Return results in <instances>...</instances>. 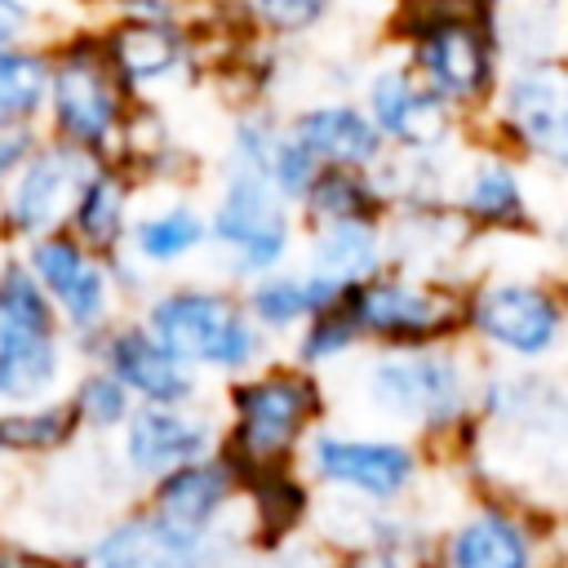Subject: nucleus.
<instances>
[{
    "label": "nucleus",
    "instance_id": "nucleus-1",
    "mask_svg": "<svg viewBox=\"0 0 568 568\" xmlns=\"http://www.w3.org/2000/svg\"><path fill=\"white\" fill-rule=\"evenodd\" d=\"M133 102L138 98L120 84L98 44L93 18H75L58 36H49V93L40 115V129L49 138L80 146L93 160H111L120 151Z\"/></svg>",
    "mask_w": 568,
    "mask_h": 568
},
{
    "label": "nucleus",
    "instance_id": "nucleus-2",
    "mask_svg": "<svg viewBox=\"0 0 568 568\" xmlns=\"http://www.w3.org/2000/svg\"><path fill=\"white\" fill-rule=\"evenodd\" d=\"M475 124H484V138L515 160L568 173V53L506 62L497 93Z\"/></svg>",
    "mask_w": 568,
    "mask_h": 568
},
{
    "label": "nucleus",
    "instance_id": "nucleus-3",
    "mask_svg": "<svg viewBox=\"0 0 568 568\" xmlns=\"http://www.w3.org/2000/svg\"><path fill=\"white\" fill-rule=\"evenodd\" d=\"M98 44L133 98L155 102L160 93L209 80V44L200 22L178 18H93Z\"/></svg>",
    "mask_w": 568,
    "mask_h": 568
},
{
    "label": "nucleus",
    "instance_id": "nucleus-4",
    "mask_svg": "<svg viewBox=\"0 0 568 568\" xmlns=\"http://www.w3.org/2000/svg\"><path fill=\"white\" fill-rule=\"evenodd\" d=\"M355 98L364 102V111L373 115L377 133L386 138L390 151H404V155H426V151H448L457 146V138L466 133V115L453 111L430 84H422L413 75V67L399 58V53H377L359 84H355Z\"/></svg>",
    "mask_w": 568,
    "mask_h": 568
},
{
    "label": "nucleus",
    "instance_id": "nucleus-5",
    "mask_svg": "<svg viewBox=\"0 0 568 568\" xmlns=\"http://www.w3.org/2000/svg\"><path fill=\"white\" fill-rule=\"evenodd\" d=\"M235 430L226 444V466L235 475H266L280 470L293 439L320 408V390L302 373H271L262 382H244L231 395Z\"/></svg>",
    "mask_w": 568,
    "mask_h": 568
},
{
    "label": "nucleus",
    "instance_id": "nucleus-6",
    "mask_svg": "<svg viewBox=\"0 0 568 568\" xmlns=\"http://www.w3.org/2000/svg\"><path fill=\"white\" fill-rule=\"evenodd\" d=\"M93 164L98 160L89 151L40 133V142L27 151V160L0 186V226H4V235L31 244L36 235L62 231L84 178L93 173Z\"/></svg>",
    "mask_w": 568,
    "mask_h": 568
},
{
    "label": "nucleus",
    "instance_id": "nucleus-7",
    "mask_svg": "<svg viewBox=\"0 0 568 568\" xmlns=\"http://www.w3.org/2000/svg\"><path fill=\"white\" fill-rule=\"evenodd\" d=\"M209 235L240 271H271L284 262L293 240V200H284L262 173L226 164L209 213Z\"/></svg>",
    "mask_w": 568,
    "mask_h": 568
},
{
    "label": "nucleus",
    "instance_id": "nucleus-8",
    "mask_svg": "<svg viewBox=\"0 0 568 568\" xmlns=\"http://www.w3.org/2000/svg\"><path fill=\"white\" fill-rule=\"evenodd\" d=\"M151 333L182 364L204 359V364L240 368L257 351V337H253L248 320L240 315V306L209 288H178V293L160 297L151 311Z\"/></svg>",
    "mask_w": 568,
    "mask_h": 568
},
{
    "label": "nucleus",
    "instance_id": "nucleus-9",
    "mask_svg": "<svg viewBox=\"0 0 568 568\" xmlns=\"http://www.w3.org/2000/svg\"><path fill=\"white\" fill-rule=\"evenodd\" d=\"M342 306L351 311L359 333H377L386 342H430L453 328V297L426 284L364 275L342 288Z\"/></svg>",
    "mask_w": 568,
    "mask_h": 568
},
{
    "label": "nucleus",
    "instance_id": "nucleus-10",
    "mask_svg": "<svg viewBox=\"0 0 568 568\" xmlns=\"http://www.w3.org/2000/svg\"><path fill=\"white\" fill-rule=\"evenodd\" d=\"M288 133L302 142V151L315 164H337V169H377L390 146L377 133L373 115L355 93H320L306 98L284 115Z\"/></svg>",
    "mask_w": 568,
    "mask_h": 568
},
{
    "label": "nucleus",
    "instance_id": "nucleus-11",
    "mask_svg": "<svg viewBox=\"0 0 568 568\" xmlns=\"http://www.w3.org/2000/svg\"><path fill=\"white\" fill-rule=\"evenodd\" d=\"M368 395L399 417L444 426L462 413V373L444 355H399L368 373Z\"/></svg>",
    "mask_w": 568,
    "mask_h": 568
},
{
    "label": "nucleus",
    "instance_id": "nucleus-12",
    "mask_svg": "<svg viewBox=\"0 0 568 568\" xmlns=\"http://www.w3.org/2000/svg\"><path fill=\"white\" fill-rule=\"evenodd\" d=\"M27 266L40 280V288L71 315V324L89 328V324L102 320V311H106V271H102V257L93 248H84L67 226L62 231H49V235H36L31 240V253H27Z\"/></svg>",
    "mask_w": 568,
    "mask_h": 568
},
{
    "label": "nucleus",
    "instance_id": "nucleus-13",
    "mask_svg": "<svg viewBox=\"0 0 568 568\" xmlns=\"http://www.w3.org/2000/svg\"><path fill=\"white\" fill-rule=\"evenodd\" d=\"M470 324L484 337H493L497 346L515 351V355H541V351L555 346L564 315H559V302L546 288L506 280V284H488L475 297Z\"/></svg>",
    "mask_w": 568,
    "mask_h": 568
},
{
    "label": "nucleus",
    "instance_id": "nucleus-14",
    "mask_svg": "<svg viewBox=\"0 0 568 568\" xmlns=\"http://www.w3.org/2000/svg\"><path fill=\"white\" fill-rule=\"evenodd\" d=\"M209 564H213L209 528H182L155 510L124 519L93 550V568H209Z\"/></svg>",
    "mask_w": 568,
    "mask_h": 568
},
{
    "label": "nucleus",
    "instance_id": "nucleus-15",
    "mask_svg": "<svg viewBox=\"0 0 568 568\" xmlns=\"http://www.w3.org/2000/svg\"><path fill=\"white\" fill-rule=\"evenodd\" d=\"M488 142V138H484ZM457 213L479 231H528V186L510 151L488 142L462 164L457 178Z\"/></svg>",
    "mask_w": 568,
    "mask_h": 568
},
{
    "label": "nucleus",
    "instance_id": "nucleus-16",
    "mask_svg": "<svg viewBox=\"0 0 568 568\" xmlns=\"http://www.w3.org/2000/svg\"><path fill=\"white\" fill-rule=\"evenodd\" d=\"M133 191H138V178L115 164V160H98L93 173L84 178L75 204H71V217H67V231L93 248L98 257H115L120 244L129 240V226H133Z\"/></svg>",
    "mask_w": 568,
    "mask_h": 568
},
{
    "label": "nucleus",
    "instance_id": "nucleus-17",
    "mask_svg": "<svg viewBox=\"0 0 568 568\" xmlns=\"http://www.w3.org/2000/svg\"><path fill=\"white\" fill-rule=\"evenodd\" d=\"M315 470L333 484L359 488L377 501L395 497L413 479V453L382 439H320L315 444Z\"/></svg>",
    "mask_w": 568,
    "mask_h": 568
},
{
    "label": "nucleus",
    "instance_id": "nucleus-18",
    "mask_svg": "<svg viewBox=\"0 0 568 568\" xmlns=\"http://www.w3.org/2000/svg\"><path fill=\"white\" fill-rule=\"evenodd\" d=\"M501 62L568 53V0H484Z\"/></svg>",
    "mask_w": 568,
    "mask_h": 568
},
{
    "label": "nucleus",
    "instance_id": "nucleus-19",
    "mask_svg": "<svg viewBox=\"0 0 568 568\" xmlns=\"http://www.w3.org/2000/svg\"><path fill=\"white\" fill-rule=\"evenodd\" d=\"M209 422L178 413V404H146L129 422V462L138 470H173L191 457H204L209 448Z\"/></svg>",
    "mask_w": 568,
    "mask_h": 568
},
{
    "label": "nucleus",
    "instance_id": "nucleus-20",
    "mask_svg": "<svg viewBox=\"0 0 568 568\" xmlns=\"http://www.w3.org/2000/svg\"><path fill=\"white\" fill-rule=\"evenodd\" d=\"M106 364L111 373L138 390L146 404H182L191 395V377L182 373V359L169 355L155 333H142V328H124L106 342Z\"/></svg>",
    "mask_w": 568,
    "mask_h": 568
},
{
    "label": "nucleus",
    "instance_id": "nucleus-21",
    "mask_svg": "<svg viewBox=\"0 0 568 568\" xmlns=\"http://www.w3.org/2000/svg\"><path fill=\"white\" fill-rule=\"evenodd\" d=\"M297 204H302V217L311 226H328V222H382L386 209H390L373 169H337V164H320Z\"/></svg>",
    "mask_w": 568,
    "mask_h": 568
},
{
    "label": "nucleus",
    "instance_id": "nucleus-22",
    "mask_svg": "<svg viewBox=\"0 0 568 568\" xmlns=\"http://www.w3.org/2000/svg\"><path fill=\"white\" fill-rule=\"evenodd\" d=\"M231 484H235V470L226 462L191 457V462L164 470V479L155 488V515H164L169 524H182V528H209L217 519V510L231 501Z\"/></svg>",
    "mask_w": 568,
    "mask_h": 568
},
{
    "label": "nucleus",
    "instance_id": "nucleus-23",
    "mask_svg": "<svg viewBox=\"0 0 568 568\" xmlns=\"http://www.w3.org/2000/svg\"><path fill=\"white\" fill-rule=\"evenodd\" d=\"M58 377V342L53 328L9 324L0 320V395L36 399Z\"/></svg>",
    "mask_w": 568,
    "mask_h": 568
},
{
    "label": "nucleus",
    "instance_id": "nucleus-24",
    "mask_svg": "<svg viewBox=\"0 0 568 568\" xmlns=\"http://www.w3.org/2000/svg\"><path fill=\"white\" fill-rule=\"evenodd\" d=\"M315 231V248H311V271L337 284H355L364 275H377L382 266V222H328V226H311Z\"/></svg>",
    "mask_w": 568,
    "mask_h": 568
},
{
    "label": "nucleus",
    "instance_id": "nucleus-25",
    "mask_svg": "<svg viewBox=\"0 0 568 568\" xmlns=\"http://www.w3.org/2000/svg\"><path fill=\"white\" fill-rule=\"evenodd\" d=\"M222 4L235 13L244 31L293 49L324 36L342 9V0H222Z\"/></svg>",
    "mask_w": 568,
    "mask_h": 568
},
{
    "label": "nucleus",
    "instance_id": "nucleus-26",
    "mask_svg": "<svg viewBox=\"0 0 568 568\" xmlns=\"http://www.w3.org/2000/svg\"><path fill=\"white\" fill-rule=\"evenodd\" d=\"M49 93V40L0 44V120L40 124Z\"/></svg>",
    "mask_w": 568,
    "mask_h": 568
},
{
    "label": "nucleus",
    "instance_id": "nucleus-27",
    "mask_svg": "<svg viewBox=\"0 0 568 568\" xmlns=\"http://www.w3.org/2000/svg\"><path fill=\"white\" fill-rule=\"evenodd\" d=\"M129 240H133V253L151 266H169V262H182L186 253H195L204 240H209V222L195 204L186 200H173L146 217H138L129 226Z\"/></svg>",
    "mask_w": 568,
    "mask_h": 568
},
{
    "label": "nucleus",
    "instance_id": "nucleus-28",
    "mask_svg": "<svg viewBox=\"0 0 568 568\" xmlns=\"http://www.w3.org/2000/svg\"><path fill=\"white\" fill-rule=\"evenodd\" d=\"M532 550L515 519L479 515L453 537V568H528Z\"/></svg>",
    "mask_w": 568,
    "mask_h": 568
},
{
    "label": "nucleus",
    "instance_id": "nucleus-29",
    "mask_svg": "<svg viewBox=\"0 0 568 568\" xmlns=\"http://www.w3.org/2000/svg\"><path fill=\"white\" fill-rule=\"evenodd\" d=\"M342 288L346 284H337V280H324V275H306V280H293V275H275V280H262L257 288H253V315L262 320V324H275V328H284V324H293V320H311L315 311H324L328 302H337L342 297Z\"/></svg>",
    "mask_w": 568,
    "mask_h": 568
},
{
    "label": "nucleus",
    "instance_id": "nucleus-30",
    "mask_svg": "<svg viewBox=\"0 0 568 568\" xmlns=\"http://www.w3.org/2000/svg\"><path fill=\"white\" fill-rule=\"evenodd\" d=\"M75 408H36L18 417H0V444L9 448H53L71 435Z\"/></svg>",
    "mask_w": 568,
    "mask_h": 568
},
{
    "label": "nucleus",
    "instance_id": "nucleus-31",
    "mask_svg": "<svg viewBox=\"0 0 568 568\" xmlns=\"http://www.w3.org/2000/svg\"><path fill=\"white\" fill-rule=\"evenodd\" d=\"M75 18H58L53 0H0V44L49 40Z\"/></svg>",
    "mask_w": 568,
    "mask_h": 568
},
{
    "label": "nucleus",
    "instance_id": "nucleus-32",
    "mask_svg": "<svg viewBox=\"0 0 568 568\" xmlns=\"http://www.w3.org/2000/svg\"><path fill=\"white\" fill-rule=\"evenodd\" d=\"M71 408H75V417H84L89 426H115V422L129 417V386H124L115 373L84 377Z\"/></svg>",
    "mask_w": 568,
    "mask_h": 568
},
{
    "label": "nucleus",
    "instance_id": "nucleus-33",
    "mask_svg": "<svg viewBox=\"0 0 568 568\" xmlns=\"http://www.w3.org/2000/svg\"><path fill=\"white\" fill-rule=\"evenodd\" d=\"M355 337H359V328H355L351 311H346L342 297H337V302H328L324 311L311 315V328H306V337H302V355H306V359H333V355L346 351Z\"/></svg>",
    "mask_w": 568,
    "mask_h": 568
},
{
    "label": "nucleus",
    "instance_id": "nucleus-34",
    "mask_svg": "<svg viewBox=\"0 0 568 568\" xmlns=\"http://www.w3.org/2000/svg\"><path fill=\"white\" fill-rule=\"evenodd\" d=\"M253 484H257V510H262V528H271V532L293 528V524H297V515H302V506H306V493H302L293 479H284L280 470L253 475Z\"/></svg>",
    "mask_w": 568,
    "mask_h": 568
},
{
    "label": "nucleus",
    "instance_id": "nucleus-35",
    "mask_svg": "<svg viewBox=\"0 0 568 568\" xmlns=\"http://www.w3.org/2000/svg\"><path fill=\"white\" fill-rule=\"evenodd\" d=\"M217 0H98L93 18H178V22H195Z\"/></svg>",
    "mask_w": 568,
    "mask_h": 568
},
{
    "label": "nucleus",
    "instance_id": "nucleus-36",
    "mask_svg": "<svg viewBox=\"0 0 568 568\" xmlns=\"http://www.w3.org/2000/svg\"><path fill=\"white\" fill-rule=\"evenodd\" d=\"M40 124H18V120H0V186L9 182V173L27 160V151L40 142Z\"/></svg>",
    "mask_w": 568,
    "mask_h": 568
},
{
    "label": "nucleus",
    "instance_id": "nucleus-37",
    "mask_svg": "<svg viewBox=\"0 0 568 568\" xmlns=\"http://www.w3.org/2000/svg\"><path fill=\"white\" fill-rule=\"evenodd\" d=\"M355 568H426V564L408 541H377L355 559Z\"/></svg>",
    "mask_w": 568,
    "mask_h": 568
},
{
    "label": "nucleus",
    "instance_id": "nucleus-38",
    "mask_svg": "<svg viewBox=\"0 0 568 568\" xmlns=\"http://www.w3.org/2000/svg\"><path fill=\"white\" fill-rule=\"evenodd\" d=\"M262 568H333L320 550H280V555H271Z\"/></svg>",
    "mask_w": 568,
    "mask_h": 568
},
{
    "label": "nucleus",
    "instance_id": "nucleus-39",
    "mask_svg": "<svg viewBox=\"0 0 568 568\" xmlns=\"http://www.w3.org/2000/svg\"><path fill=\"white\" fill-rule=\"evenodd\" d=\"M0 568H58V564L36 550H22V546H0Z\"/></svg>",
    "mask_w": 568,
    "mask_h": 568
},
{
    "label": "nucleus",
    "instance_id": "nucleus-40",
    "mask_svg": "<svg viewBox=\"0 0 568 568\" xmlns=\"http://www.w3.org/2000/svg\"><path fill=\"white\" fill-rule=\"evenodd\" d=\"M58 9H67V13H75V18H93V4L98 0H53Z\"/></svg>",
    "mask_w": 568,
    "mask_h": 568
}]
</instances>
